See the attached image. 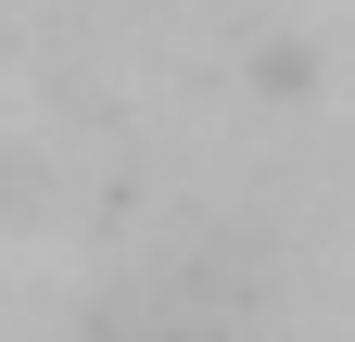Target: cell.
Segmentation results:
<instances>
[{"mask_svg": "<svg viewBox=\"0 0 355 342\" xmlns=\"http://www.w3.org/2000/svg\"><path fill=\"white\" fill-rule=\"evenodd\" d=\"M89 342H279V330H266V305H241V291H216V279H153V291H127V305H102Z\"/></svg>", "mask_w": 355, "mask_h": 342, "instance_id": "1", "label": "cell"}]
</instances>
